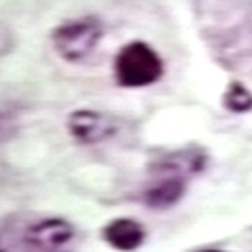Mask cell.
I'll return each mask as SVG.
<instances>
[{"label":"cell","instance_id":"5b68a950","mask_svg":"<svg viewBox=\"0 0 252 252\" xmlns=\"http://www.w3.org/2000/svg\"><path fill=\"white\" fill-rule=\"evenodd\" d=\"M175 177H169L159 180L156 186H152L148 191H146V199L148 203L156 205V207H165V205H173V203L180 199L182 191H184V184L182 180Z\"/></svg>","mask_w":252,"mask_h":252},{"label":"cell","instance_id":"ba28073f","mask_svg":"<svg viewBox=\"0 0 252 252\" xmlns=\"http://www.w3.org/2000/svg\"><path fill=\"white\" fill-rule=\"evenodd\" d=\"M6 131H8V124H6V118H4L2 114H0V137H2V135H4Z\"/></svg>","mask_w":252,"mask_h":252},{"label":"cell","instance_id":"8992f818","mask_svg":"<svg viewBox=\"0 0 252 252\" xmlns=\"http://www.w3.org/2000/svg\"><path fill=\"white\" fill-rule=\"evenodd\" d=\"M70 237V229L68 226H64L63 222H46V224H42V226H38L34 229V233H32V239L36 245L40 247H57V245H61L64 241Z\"/></svg>","mask_w":252,"mask_h":252},{"label":"cell","instance_id":"9c48e42d","mask_svg":"<svg viewBox=\"0 0 252 252\" xmlns=\"http://www.w3.org/2000/svg\"><path fill=\"white\" fill-rule=\"evenodd\" d=\"M203 252H220V251H203Z\"/></svg>","mask_w":252,"mask_h":252},{"label":"cell","instance_id":"3957f363","mask_svg":"<svg viewBox=\"0 0 252 252\" xmlns=\"http://www.w3.org/2000/svg\"><path fill=\"white\" fill-rule=\"evenodd\" d=\"M104 239L110 243L116 251L131 252L137 251L142 241H144V229L140 227L139 222L129 220V218H120L110 222L104 229Z\"/></svg>","mask_w":252,"mask_h":252},{"label":"cell","instance_id":"52a82bcc","mask_svg":"<svg viewBox=\"0 0 252 252\" xmlns=\"http://www.w3.org/2000/svg\"><path fill=\"white\" fill-rule=\"evenodd\" d=\"M224 104L231 112H249L252 110V93L243 84L233 82L224 95Z\"/></svg>","mask_w":252,"mask_h":252},{"label":"cell","instance_id":"277c9868","mask_svg":"<svg viewBox=\"0 0 252 252\" xmlns=\"http://www.w3.org/2000/svg\"><path fill=\"white\" fill-rule=\"evenodd\" d=\"M68 127L72 131L78 140L82 142H97L106 137V133L110 131V127L106 124V120L102 118L101 114H95V112H76L70 116L68 120Z\"/></svg>","mask_w":252,"mask_h":252},{"label":"cell","instance_id":"6da1fadb","mask_svg":"<svg viewBox=\"0 0 252 252\" xmlns=\"http://www.w3.org/2000/svg\"><path fill=\"white\" fill-rule=\"evenodd\" d=\"M114 74L124 88H146L161 78L163 61L148 44L129 42L116 55Z\"/></svg>","mask_w":252,"mask_h":252},{"label":"cell","instance_id":"7a4b0ae2","mask_svg":"<svg viewBox=\"0 0 252 252\" xmlns=\"http://www.w3.org/2000/svg\"><path fill=\"white\" fill-rule=\"evenodd\" d=\"M102 36V25L95 17H80L59 25L53 34L55 51L66 61H82L97 48Z\"/></svg>","mask_w":252,"mask_h":252}]
</instances>
